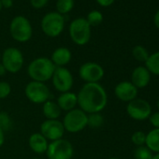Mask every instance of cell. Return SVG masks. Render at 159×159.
<instances>
[{"label":"cell","instance_id":"6da1fadb","mask_svg":"<svg viewBox=\"0 0 159 159\" xmlns=\"http://www.w3.org/2000/svg\"><path fill=\"white\" fill-rule=\"evenodd\" d=\"M78 108L87 114L101 112L108 104V95L99 84H84L77 94Z\"/></svg>","mask_w":159,"mask_h":159},{"label":"cell","instance_id":"7a4b0ae2","mask_svg":"<svg viewBox=\"0 0 159 159\" xmlns=\"http://www.w3.org/2000/svg\"><path fill=\"white\" fill-rule=\"evenodd\" d=\"M56 66L47 57H38L32 60L27 66V75L31 81L44 83L52 79Z\"/></svg>","mask_w":159,"mask_h":159},{"label":"cell","instance_id":"3957f363","mask_svg":"<svg viewBox=\"0 0 159 159\" xmlns=\"http://www.w3.org/2000/svg\"><path fill=\"white\" fill-rule=\"evenodd\" d=\"M68 32L71 40L78 46L86 45L90 41L92 36L91 26L86 19L83 17L77 18L70 23Z\"/></svg>","mask_w":159,"mask_h":159},{"label":"cell","instance_id":"277c9868","mask_svg":"<svg viewBox=\"0 0 159 159\" xmlns=\"http://www.w3.org/2000/svg\"><path fill=\"white\" fill-rule=\"evenodd\" d=\"M88 114L80 108H75L67 112L63 117L62 124L65 131L68 133H79L87 127Z\"/></svg>","mask_w":159,"mask_h":159},{"label":"cell","instance_id":"5b68a950","mask_svg":"<svg viewBox=\"0 0 159 159\" xmlns=\"http://www.w3.org/2000/svg\"><path fill=\"white\" fill-rule=\"evenodd\" d=\"M10 33L11 38L20 43L29 41L33 35V28L30 21L22 15L15 16L10 25Z\"/></svg>","mask_w":159,"mask_h":159},{"label":"cell","instance_id":"8992f818","mask_svg":"<svg viewBox=\"0 0 159 159\" xmlns=\"http://www.w3.org/2000/svg\"><path fill=\"white\" fill-rule=\"evenodd\" d=\"M65 17L56 11L45 14L41 20L40 26L42 32L49 38L59 37L65 28Z\"/></svg>","mask_w":159,"mask_h":159},{"label":"cell","instance_id":"52a82bcc","mask_svg":"<svg viewBox=\"0 0 159 159\" xmlns=\"http://www.w3.org/2000/svg\"><path fill=\"white\" fill-rule=\"evenodd\" d=\"M1 64L8 73H18L24 66L25 57L23 52L15 47H9L1 54Z\"/></svg>","mask_w":159,"mask_h":159},{"label":"cell","instance_id":"ba28073f","mask_svg":"<svg viewBox=\"0 0 159 159\" xmlns=\"http://www.w3.org/2000/svg\"><path fill=\"white\" fill-rule=\"evenodd\" d=\"M45 153L48 159H71L74 154V148L69 140L63 138L50 141Z\"/></svg>","mask_w":159,"mask_h":159},{"label":"cell","instance_id":"9c48e42d","mask_svg":"<svg viewBox=\"0 0 159 159\" xmlns=\"http://www.w3.org/2000/svg\"><path fill=\"white\" fill-rule=\"evenodd\" d=\"M26 98L34 104H43L51 98V91L46 84L31 81L25 88Z\"/></svg>","mask_w":159,"mask_h":159},{"label":"cell","instance_id":"30bf717a","mask_svg":"<svg viewBox=\"0 0 159 159\" xmlns=\"http://www.w3.org/2000/svg\"><path fill=\"white\" fill-rule=\"evenodd\" d=\"M105 75L101 65L96 62H85L79 68V77L85 84L99 83Z\"/></svg>","mask_w":159,"mask_h":159},{"label":"cell","instance_id":"8fae6325","mask_svg":"<svg viewBox=\"0 0 159 159\" xmlns=\"http://www.w3.org/2000/svg\"><path fill=\"white\" fill-rule=\"evenodd\" d=\"M51 81L54 89L61 94L71 91L74 84V78L68 68L62 66L55 68Z\"/></svg>","mask_w":159,"mask_h":159},{"label":"cell","instance_id":"7c38bea8","mask_svg":"<svg viewBox=\"0 0 159 159\" xmlns=\"http://www.w3.org/2000/svg\"><path fill=\"white\" fill-rule=\"evenodd\" d=\"M126 112L130 118L136 121H144L149 119L152 114V107L150 103L142 98H135L128 102Z\"/></svg>","mask_w":159,"mask_h":159},{"label":"cell","instance_id":"4fadbf2b","mask_svg":"<svg viewBox=\"0 0 159 159\" xmlns=\"http://www.w3.org/2000/svg\"><path fill=\"white\" fill-rule=\"evenodd\" d=\"M65 132L66 131L62 124V121H60L59 119L45 120L40 125L39 133H41L49 141H53L63 139Z\"/></svg>","mask_w":159,"mask_h":159},{"label":"cell","instance_id":"5bb4252c","mask_svg":"<svg viewBox=\"0 0 159 159\" xmlns=\"http://www.w3.org/2000/svg\"><path fill=\"white\" fill-rule=\"evenodd\" d=\"M114 94L119 100L128 103L137 98L138 88L131 82L124 81L116 84L114 88Z\"/></svg>","mask_w":159,"mask_h":159},{"label":"cell","instance_id":"9a60e30c","mask_svg":"<svg viewBox=\"0 0 159 159\" xmlns=\"http://www.w3.org/2000/svg\"><path fill=\"white\" fill-rule=\"evenodd\" d=\"M151 81V73L149 70L143 66H139L134 68L131 74V83L138 88H144L146 87Z\"/></svg>","mask_w":159,"mask_h":159},{"label":"cell","instance_id":"2e32d148","mask_svg":"<svg viewBox=\"0 0 159 159\" xmlns=\"http://www.w3.org/2000/svg\"><path fill=\"white\" fill-rule=\"evenodd\" d=\"M29 148L37 154H43L46 152L49 145V140L39 132L31 134L28 139Z\"/></svg>","mask_w":159,"mask_h":159},{"label":"cell","instance_id":"e0dca14e","mask_svg":"<svg viewBox=\"0 0 159 159\" xmlns=\"http://www.w3.org/2000/svg\"><path fill=\"white\" fill-rule=\"evenodd\" d=\"M50 59L56 67H62L70 63L72 59V53L68 48L58 47L52 52Z\"/></svg>","mask_w":159,"mask_h":159},{"label":"cell","instance_id":"ac0fdd59","mask_svg":"<svg viewBox=\"0 0 159 159\" xmlns=\"http://www.w3.org/2000/svg\"><path fill=\"white\" fill-rule=\"evenodd\" d=\"M57 105L61 109L62 111H69L75 108L78 107V98H77V94L69 91V92H65L61 93L59 97L57 98L56 100Z\"/></svg>","mask_w":159,"mask_h":159},{"label":"cell","instance_id":"d6986e66","mask_svg":"<svg viewBox=\"0 0 159 159\" xmlns=\"http://www.w3.org/2000/svg\"><path fill=\"white\" fill-rule=\"evenodd\" d=\"M42 113L46 120H57L61 116L62 111L56 101L49 99L42 104Z\"/></svg>","mask_w":159,"mask_h":159},{"label":"cell","instance_id":"ffe728a7","mask_svg":"<svg viewBox=\"0 0 159 159\" xmlns=\"http://www.w3.org/2000/svg\"><path fill=\"white\" fill-rule=\"evenodd\" d=\"M145 146L154 153H159V128H154L146 134Z\"/></svg>","mask_w":159,"mask_h":159},{"label":"cell","instance_id":"44dd1931","mask_svg":"<svg viewBox=\"0 0 159 159\" xmlns=\"http://www.w3.org/2000/svg\"><path fill=\"white\" fill-rule=\"evenodd\" d=\"M145 67L150 73L159 76V52L149 55L145 62Z\"/></svg>","mask_w":159,"mask_h":159},{"label":"cell","instance_id":"7402d4cb","mask_svg":"<svg viewBox=\"0 0 159 159\" xmlns=\"http://www.w3.org/2000/svg\"><path fill=\"white\" fill-rule=\"evenodd\" d=\"M74 0H57L56 1V12L61 15H66L70 12L74 8Z\"/></svg>","mask_w":159,"mask_h":159},{"label":"cell","instance_id":"603a6c76","mask_svg":"<svg viewBox=\"0 0 159 159\" xmlns=\"http://www.w3.org/2000/svg\"><path fill=\"white\" fill-rule=\"evenodd\" d=\"M103 124H104V117L102 114H100V112L88 114L87 126H89L93 129H97V128L101 127L103 125Z\"/></svg>","mask_w":159,"mask_h":159},{"label":"cell","instance_id":"cb8c5ba5","mask_svg":"<svg viewBox=\"0 0 159 159\" xmlns=\"http://www.w3.org/2000/svg\"><path fill=\"white\" fill-rule=\"evenodd\" d=\"M13 127V121L8 112L0 111V129L3 132L10 131Z\"/></svg>","mask_w":159,"mask_h":159},{"label":"cell","instance_id":"d4e9b609","mask_svg":"<svg viewBox=\"0 0 159 159\" xmlns=\"http://www.w3.org/2000/svg\"><path fill=\"white\" fill-rule=\"evenodd\" d=\"M87 23L90 25V26H98L102 22H103V14L99 11H97V10H94V11H91L88 14H87V17L85 18Z\"/></svg>","mask_w":159,"mask_h":159},{"label":"cell","instance_id":"484cf974","mask_svg":"<svg viewBox=\"0 0 159 159\" xmlns=\"http://www.w3.org/2000/svg\"><path fill=\"white\" fill-rule=\"evenodd\" d=\"M132 55H133V57L137 61H139V62H144L145 63L150 54H149V52H148V51H147L146 48H144L141 45H137L132 50Z\"/></svg>","mask_w":159,"mask_h":159},{"label":"cell","instance_id":"4316f807","mask_svg":"<svg viewBox=\"0 0 159 159\" xmlns=\"http://www.w3.org/2000/svg\"><path fill=\"white\" fill-rule=\"evenodd\" d=\"M134 156L136 159H152L153 154L145 145H143L136 148L134 152Z\"/></svg>","mask_w":159,"mask_h":159},{"label":"cell","instance_id":"83f0119b","mask_svg":"<svg viewBox=\"0 0 159 159\" xmlns=\"http://www.w3.org/2000/svg\"><path fill=\"white\" fill-rule=\"evenodd\" d=\"M131 140L138 147L143 146L145 145V141H146V134L142 131H136L132 134Z\"/></svg>","mask_w":159,"mask_h":159},{"label":"cell","instance_id":"f1b7e54d","mask_svg":"<svg viewBox=\"0 0 159 159\" xmlns=\"http://www.w3.org/2000/svg\"><path fill=\"white\" fill-rule=\"evenodd\" d=\"M11 93V86L6 81H0V101L7 98Z\"/></svg>","mask_w":159,"mask_h":159},{"label":"cell","instance_id":"f546056e","mask_svg":"<svg viewBox=\"0 0 159 159\" xmlns=\"http://www.w3.org/2000/svg\"><path fill=\"white\" fill-rule=\"evenodd\" d=\"M49 2V0H30L31 6L36 10L43 9Z\"/></svg>","mask_w":159,"mask_h":159},{"label":"cell","instance_id":"4dcf8cb0","mask_svg":"<svg viewBox=\"0 0 159 159\" xmlns=\"http://www.w3.org/2000/svg\"><path fill=\"white\" fill-rule=\"evenodd\" d=\"M149 121L154 128H159V111L152 113L149 117Z\"/></svg>","mask_w":159,"mask_h":159},{"label":"cell","instance_id":"1f68e13d","mask_svg":"<svg viewBox=\"0 0 159 159\" xmlns=\"http://www.w3.org/2000/svg\"><path fill=\"white\" fill-rule=\"evenodd\" d=\"M97 3L98 5H100L101 7H104V8H107V7H110L111 6L115 0H96Z\"/></svg>","mask_w":159,"mask_h":159},{"label":"cell","instance_id":"d6a6232c","mask_svg":"<svg viewBox=\"0 0 159 159\" xmlns=\"http://www.w3.org/2000/svg\"><path fill=\"white\" fill-rule=\"evenodd\" d=\"M2 4V7L5 9H10L13 5V0H0Z\"/></svg>","mask_w":159,"mask_h":159},{"label":"cell","instance_id":"836d02e7","mask_svg":"<svg viewBox=\"0 0 159 159\" xmlns=\"http://www.w3.org/2000/svg\"><path fill=\"white\" fill-rule=\"evenodd\" d=\"M153 23H154V25L159 29V11H157V12H156L155 15H154Z\"/></svg>","mask_w":159,"mask_h":159},{"label":"cell","instance_id":"e575fe53","mask_svg":"<svg viewBox=\"0 0 159 159\" xmlns=\"http://www.w3.org/2000/svg\"><path fill=\"white\" fill-rule=\"evenodd\" d=\"M4 142H5V132H3L0 129V148L3 146Z\"/></svg>","mask_w":159,"mask_h":159},{"label":"cell","instance_id":"d590c367","mask_svg":"<svg viewBox=\"0 0 159 159\" xmlns=\"http://www.w3.org/2000/svg\"><path fill=\"white\" fill-rule=\"evenodd\" d=\"M7 73L8 72H7L5 66L1 64V62H0V77H4Z\"/></svg>","mask_w":159,"mask_h":159},{"label":"cell","instance_id":"8d00e7d4","mask_svg":"<svg viewBox=\"0 0 159 159\" xmlns=\"http://www.w3.org/2000/svg\"><path fill=\"white\" fill-rule=\"evenodd\" d=\"M152 159H159V153H155V154L152 156Z\"/></svg>","mask_w":159,"mask_h":159},{"label":"cell","instance_id":"74e56055","mask_svg":"<svg viewBox=\"0 0 159 159\" xmlns=\"http://www.w3.org/2000/svg\"><path fill=\"white\" fill-rule=\"evenodd\" d=\"M2 9H3V7H2V4H1V1H0V11H2Z\"/></svg>","mask_w":159,"mask_h":159},{"label":"cell","instance_id":"f35d334b","mask_svg":"<svg viewBox=\"0 0 159 159\" xmlns=\"http://www.w3.org/2000/svg\"><path fill=\"white\" fill-rule=\"evenodd\" d=\"M157 108H158V110H159V99H158V101H157Z\"/></svg>","mask_w":159,"mask_h":159},{"label":"cell","instance_id":"ab89813d","mask_svg":"<svg viewBox=\"0 0 159 159\" xmlns=\"http://www.w3.org/2000/svg\"><path fill=\"white\" fill-rule=\"evenodd\" d=\"M109 159H118L117 157H111V158H109Z\"/></svg>","mask_w":159,"mask_h":159},{"label":"cell","instance_id":"60d3db41","mask_svg":"<svg viewBox=\"0 0 159 159\" xmlns=\"http://www.w3.org/2000/svg\"><path fill=\"white\" fill-rule=\"evenodd\" d=\"M1 54L2 53H1V51H0V61H1Z\"/></svg>","mask_w":159,"mask_h":159},{"label":"cell","instance_id":"b9f144b4","mask_svg":"<svg viewBox=\"0 0 159 159\" xmlns=\"http://www.w3.org/2000/svg\"><path fill=\"white\" fill-rule=\"evenodd\" d=\"M0 111H1V104H0Z\"/></svg>","mask_w":159,"mask_h":159},{"label":"cell","instance_id":"7bdbcfd3","mask_svg":"<svg viewBox=\"0 0 159 159\" xmlns=\"http://www.w3.org/2000/svg\"><path fill=\"white\" fill-rule=\"evenodd\" d=\"M33 159H39V158H33Z\"/></svg>","mask_w":159,"mask_h":159}]
</instances>
